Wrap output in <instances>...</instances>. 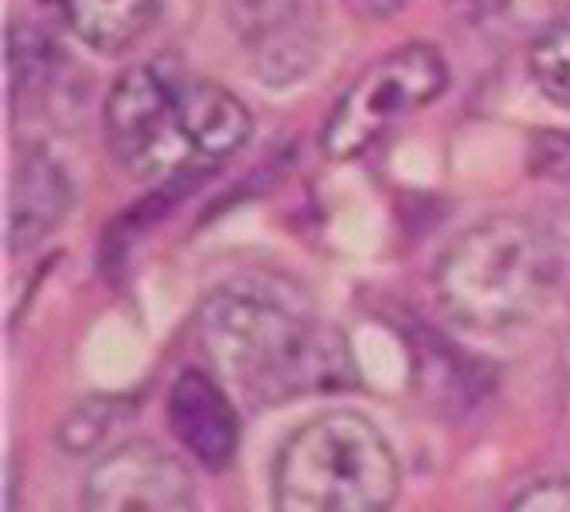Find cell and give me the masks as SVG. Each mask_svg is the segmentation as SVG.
<instances>
[{
    "label": "cell",
    "instance_id": "cell-1",
    "mask_svg": "<svg viewBox=\"0 0 570 512\" xmlns=\"http://www.w3.org/2000/svg\"><path fill=\"white\" fill-rule=\"evenodd\" d=\"M198 338L213 366L261 403L335 393L355 383L345 335L267 287H219L202 304Z\"/></svg>",
    "mask_w": 570,
    "mask_h": 512
},
{
    "label": "cell",
    "instance_id": "cell-2",
    "mask_svg": "<svg viewBox=\"0 0 570 512\" xmlns=\"http://www.w3.org/2000/svg\"><path fill=\"white\" fill-rule=\"evenodd\" d=\"M249 127V110L229 89L168 62L124 72L102 107L114 161L140 181L213 168L246 144Z\"/></svg>",
    "mask_w": 570,
    "mask_h": 512
},
{
    "label": "cell",
    "instance_id": "cell-3",
    "mask_svg": "<svg viewBox=\"0 0 570 512\" xmlns=\"http://www.w3.org/2000/svg\"><path fill=\"white\" fill-rule=\"evenodd\" d=\"M438 301L472 332H509L533 322L557 294L547 226L499 216L461 233L438 264Z\"/></svg>",
    "mask_w": 570,
    "mask_h": 512
},
{
    "label": "cell",
    "instance_id": "cell-4",
    "mask_svg": "<svg viewBox=\"0 0 570 512\" xmlns=\"http://www.w3.org/2000/svg\"><path fill=\"white\" fill-rule=\"evenodd\" d=\"M271 499L274 512H390L400 499V461L370 417L328 410L281 447Z\"/></svg>",
    "mask_w": 570,
    "mask_h": 512
},
{
    "label": "cell",
    "instance_id": "cell-5",
    "mask_svg": "<svg viewBox=\"0 0 570 512\" xmlns=\"http://www.w3.org/2000/svg\"><path fill=\"white\" fill-rule=\"evenodd\" d=\"M448 86V66L434 45H403L362 72L335 102L322 130V150L332 161H352L410 120Z\"/></svg>",
    "mask_w": 570,
    "mask_h": 512
},
{
    "label": "cell",
    "instance_id": "cell-6",
    "mask_svg": "<svg viewBox=\"0 0 570 512\" xmlns=\"http://www.w3.org/2000/svg\"><path fill=\"white\" fill-rule=\"evenodd\" d=\"M82 512H198L188 469L150 441L102 454L82 489Z\"/></svg>",
    "mask_w": 570,
    "mask_h": 512
},
{
    "label": "cell",
    "instance_id": "cell-7",
    "mask_svg": "<svg viewBox=\"0 0 570 512\" xmlns=\"http://www.w3.org/2000/svg\"><path fill=\"white\" fill-rule=\"evenodd\" d=\"M229 21L267 82H291L318 59L322 0H229Z\"/></svg>",
    "mask_w": 570,
    "mask_h": 512
},
{
    "label": "cell",
    "instance_id": "cell-8",
    "mask_svg": "<svg viewBox=\"0 0 570 512\" xmlns=\"http://www.w3.org/2000/svg\"><path fill=\"white\" fill-rule=\"evenodd\" d=\"M168 421L175 437L198 465L223 472L239 447V417L226 390L202 370H185L168 393Z\"/></svg>",
    "mask_w": 570,
    "mask_h": 512
},
{
    "label": "cell",
    "instance_id": "cell-9",
    "mask_svg": "<svg viewBox=\"0 0 570 512\" xmlns=\"http://www.w3.org/2000/svg\"><path fill=\"white\" fill-rule=\"evenodd\" d=\"M72 205V185L66 171L48 158L45 150L21 154L14 188H11V209H8V249L28 253L48 233H56Z\"/></svg>",
    "mask_w": 570,
    "mask_h": 512
},
{
    "label": "cell",
    "instance_id": "cell-10",
    "mask_svg": "<svg viewBox=\"0 0 570 512\" xmlns=\"http://www.w3.org/2000/svg\"><path fill=\"white\" fill-rule=\"evenodd\" d=\"M69 28L96 51L130 48L158 18V0H56Z\"/></svg>",
    "mask_w": 570,
    "mask_h": 512
},
{
    "label": "cell",
    "instance_id": "cell-11",
    "mask_svg": "<svg viewBox=\"0 0 570 512\" xmlns=\"http://www.w3.org/2000/svg\"><path fill=\"white\" fill-rule=\"evenodd\" d=\"M530 76L547 99L570 107V8L540 28L530 48Z\"/></svg>",
    "mask_w": 570,
    "mask_h": 512
},
{
    "label": "cell",
    "instance_id": "cell-12",
    "mask_svg": "<svg viewBox=\"0 0 570 512\" xmlns=\"http://www.w3.org/2000/svg\"><path fill=\"white\" fill-rule=\"evenodd\" d=\"M110 424H114V403L110 400H89L62 421L59 444L66 451L86 454L89 447H96L102 441V434L110 431Z\"/></svg>",
    "mask_w": 570,
    "mask_h": 512
},
{
    "label": "cell",
    "instance_id": "cell-13",
    "mask_svg": "<svg viewBox=\"0 0 570 512\" xmlns=\"http://www.w3.org/2000/svg\"><path fill=\"white\" fill-rule=\"evenodd\" d=\"M8 56H11V72L21 86L28 82H45L48 79V69H51V59H56V51H51L48 38L38 35L35 28H11V38H8Z\"/></svg>",
    "mask_w": 570,
    "mask_h": 512
},
{
    "label": "cell",
    "instance_id": "cell-14",
    "mask_svg": "<svg viewBox=\"0 0 570 512\" xmlns=\"http://www.w3.org/2000/svg\"><path fill=\"white\" fill-rule=\"evenodd\" d=\"M530 171L550 181H570V130H540L530 140Z\"/></svg>",
    "mask_w": 570,
    "mask_h": 512
},
{
    "label": "cell",
    "instance_id": "cell-15",
    "mask_svg": "<svg viewBox=\"0 0 570 512\" xmlns=\"http://www.w3.org/2000/svg\"><path fill=\"white\" fill-rule=\"evenodd\" d=\"M505 512H570V479H547L520 492Z\"/></svg>",
    "mask_w": 570,
    "mask_h": 512
},
{
    "label": "cell",
    "instance_id": "cell-16",
    "mask_svg": "<svg viewBox=\"0 0 570 512\" xmlns=\"http://www.w3.org/2000/svg\"><path fill=\"white\" fill-rule=\"evenodd\" d=\"M550 0H472V8L482 21H495V24H505V28H515V24H530L540 8H547Z\"/></svg>",
    "mask_w": 570,
    "mask_h": 512
},
{
    "label": "cell",
    "instance_id": "cell-17",
    "mask_svg": "<svg viewBox=\"0 0 570 512\" xmlns=\"http://www.w3.org/2000/svg\"><path fill=\"white\" fill-rule=\"evenodd\" d=\"M553 274H557V294L570 297V213H560L547 226Z\"/></svg>",
    "mask_w": 570,
    "mask_h": 512
},
{
    "label": "cell",
    "instance_id": "cell-18",
    "mask_svg": "<svg viewBox=\"0 0 570 512\" xmlns=\"http://www.w3.org/2000/svg\"><path fill=\"white\" fill-rule=\"evenodd\" d=\"M345 8L362 21H386L406 8V0H345Z\"/></svg>",
    "mask_w": 570,
    "mask_h": 512
},
{
    "label": "cell",
    "instance_id": "cell-19",
    "mask_svg": "<svg viewBox=\"0 0 570 512\" xmlns=\"http://www.w3.org/2000/svg\"><path fill=\"white\" fill-rule=\"evenodd\" d=\"M567 376H570V348H567Z\"/></svg>",
    "mask_w": 570,
    "mask_h": 512
},
{
    "label": "cell",
    "instance_id": "cell-20",
    "mask_svg": "<svg viewBox=\"0 0 570 512\" xmlns=\"http://www.w3.org/2000/svg\"><path fill=\"white\" fill-rule=\"evenodd\" d=\"M51 4H56V0H51Z\"/></svg>",
    "mask_w": 570,
    "mask_h": 512
}]
</instances>
